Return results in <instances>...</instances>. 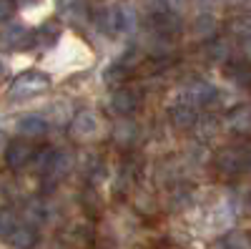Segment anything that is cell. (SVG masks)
<instances>
[{
    "label": "cell",
    "instance_id": "cell-18",
    "mask_svg": "<svg viewBox=\"0 0 251 249\" xmlns=\"http://www.w3.org/2000/svg\"><path fill=\"white\" fill-rule=\"evenodd\" d=\"M228 33L236 35L239 40H251V18L249 15H236L228 20Z\"/></svg>",
    "mask_w": 251,
    "mask_h": 249
},
{
    "label": "cell",
    "instance_id": "cell-10",
    "mask_svg": "<svg viewBox=\"0 0 251 249\" xmlns=\"http://www.w3.org/2000/svg\"><path fill=\"white\" fill-rule=\"evenodd\" d=\"M48 131V118L40 113H28L18 118V134L23 138H40Z\"/></svg>",
    "mask_w": 251,
    "mask_h": 249
},
{
    "label": "cell",
    "instance_id": "cell-25",
    "mask_svg": "<svg viewBox=\"0 0 251 249\" xmlns=\"http://www.w3.org/2000/svg\"><path fill=\"white\" fill-rule=\"evenodd\" d=\"M3 149H5V134L0 131V151H3Z\"/></svg>",
    "mask_w": 251,
    "mask_h": 249
},
{
    "label": "cell",
    "instance_id": "cell-24",
    "mask_svg": "<svg viewBox=\"0 0 251 249\" xmlns=\"http://www.w3.org/2000/svg\"><path fill=\"white\" fill-rule=\"evenodd\" d=\"M5 73H8V68H5V63H3V60H0V81L5 78Z\"/></svg>",
    "mask_w": 251,
    "mask_h": 249
},
{
    "label": "cell",
    "instance_id": "cell-7",
    "mask_svg": "<svg viewBox=\"0 0 251 249\" xmlns=\"http://www.w3.org/2000/svg\"><path fill=\"white\" fill-rule=\"evenodd\" d=\"M0 46L3 48H23L30 46V30L23 23H3V30H0Z\"/></svg>",
    "mask_w": 251,
    "mask_h": 249
},
{
    "label": "cell",
    "instance_id": "cell-6",
    "mask_svg": "<svg viewBox=\"0 0 251 249\" xmlns=\"http://www.w3.org/2000/svg\"><path fill=\"white\" fill-rule=\"evenodd\" d=\"M219 96L216 86L208 81H191L186 86V103H191V106H208V103H214Z\"/></svg>",
    "mask_w": 251,
    "mask_h": 249
},
{
    "label": "cell",
    "instance_id": "cell-16",
    "mask_svg": "<svg viewBox=\"0 0 251 249\" xmlns=\"http://www.w3.org/2000/svg\"><path fill=\"white\" fill-rule=\"evenodd\" d=\"M226 76L231 78L234 83H239V86L251 88V60H236V63H231V60H228Z\"/></svg>",
    "mask_w": 251,
    "mask_h": 249
},
{
    "label": "cell",
    "instance_id": "cell-3",
    "mask_svg": "<svg viewBox=\"0 0 251 249\" xmlns=\"http://www.w3.org/2000/svg\"><path fill=\"white\" fill-rule=\"evenodd\" d=\"M249 156H246V149H226L216 156V169L226 176H236L241 174L244 169H249Z\"/></svg>",
    "mask_w": 251,
    "mask_h": 249
},
{
    "label": "cell",
    "instance_id": "cell-23",
    "mask_svg": "<svg viewBox=\"0 0 251 249\" xmlns=\"http://www.w3.org/2000/svg\"><path fill=\"white\" fill-rule=\"evenodd\" d=\"M244 209H246V212H249V214H251V194H249V196H246V199H244Z\"/></svg>",
    "mask_w": 251,
    "mask_h": 249
},
{
    "label": "cell",
    "instance_id": "cell-17",
    "mask_svg": "<svg viewBox=\"0 0 251 249\" xmlns=\"http://www.w3.org/2000/svg\"><path fill=\"white\" fill-rule=\"evenodd\" d=\"M221 247L224 249H251V234L241 232V229H234L221 239Z\"/></svg>",
    "mask_w": 251,
    "mask_h": 249
},
{
    "label": "cell",
    "instance_id": "cell-15",
    "mask_svg": "<svg viewBox=\"0 0 251 249\" xmlns=\"http://www.w3.org/2000/svg\"><path fill=\"white\" fill-rule=\"evenodd\" d=\"M58 38H60V23L58 20H46L38 30H30V46H40L43 40L48 46H53L58 43Z\"/></svg>",
    "mask_w": 251,
    "mask_h": 249
},
{
    "label": "cell",
    "instance_id": "cell-11",
    "mask_svg": "<svg viewBox=\"0 0 251 249\" xmlns=\"http://www.w3.org/2000/svg\"><path fill=\"white\" fill-rule=\"evenodd\" d=\"M169 118H171V123L176 129H186L188 131V129H194L199 123V111H196V106H191V103L181 101V103H176V106H171Z\"/></svg>",
    "mask_w": 251,
    "mask_h": 249
},
{
    "label": "cell",
    "instance_id": "cell-8",
    "mask_svg": "<svg viewBox=\"0 0 251 249\" xmlns=\"http://www.w3.org/2000/svg\"><path fill=\"white\" fill-rule=\"evenodd\" d=\"M226 129L239 136L251 134V103H239L226 113Z\"/></svg>",
    "mask_w": 251,
    "mask_h": 249
},
{
    "label": "cell",
    "instance_id": "cell-1",
    "mask_svg": "<svg viewBox=\"0 0 251 249\" xmlns=\"http://www.w3.org/2000/svg\"><path fill=\"white\" fill-rule=\"evenodd\" d=\"M50 86L48 76H43L40 71H25L20 73L8 88V98L10 101H30V98H38L43 96Z\"/></svg>",
    "mask_w": 251,
    "mask_h": 249
},
{
    "label": "cell",
    "instance_id": "cell-5",
    "mask_svg": "<svg viewBox=\"0 0 251 249\" xmlns=\"http://www.w3.org/2000/svg\"><path fill=\"white\" fill-rule=\"evenodd\" d=\"M33 156H35V149L25 138L5 143V164L10 166V169H23V166L33 164Z\"/></svg>",
    "mask_w": 251,
    "mask_h": 249
},
{
    "label": "cell",
    "instance_id": "cell-21",
    "mask_svg": "<svg viewBox=\"0 0 251 249\" xmlns=\"http://www.w3.org/2000/svg\"><path fill=\"white\" fill-rule=\"evenodd\" d=\"M15 15V3L13 0H0V26L8 23V20H13Z\"/></svg>",
    "mask_w": 251,
    "mask_h": 249
},
{
    "label": "cell",
    "instance_id": "cell-9",
    "mask_svg": "<svg viewBox=\"0 0 251 249\" xmlns=\"http://www.w3.org/2000/svg\"><path fill=\"white\" fill-rule=\"evenodd\" d=\"M149 26H151V30L158 35V38H174V35H178L181 33V23H178V18L174 15V13H153L151 18H149Z\"/></svg>",
    "mask_w": 251,
    "mask_h": 249
},
{
    "label": "cell",
    "instance_id": "cell-19",
    "mask_svg": "<svg viewBox=\"0 0 251 249\" xmlns=\"http://www.w3.org/2000/svg\"><path fill=\"white\" fill-rule=\"evenodd\" d=\"M194 30H196V35L211 38V35L216 33V23H214V18H211V15H199V20H196Z\"/></svg>",
    "mask_w": 251,
    "mask_h": 249
},
{
    "label": "cell",
    "instance_id": "cell-14",
    "mask_svg": "<svg viewBox=\"0 0 251 249\" xmlns=\"http://www.w3.org/2000/svg\"><path fill=\"white\" fill-rule=\"evenodd\" d=\"M136 63H131V58H121L116 63H111L106 71H103V81L108 83V86H121V83L131 76Z\"/></svg>",
    "mask_w": 251,
    "mask_h": 249
},
{
    "label": "cell",
    "instance_id": "cell-2",
    "mask_svg": "<svg viewBox=\"0 0 251 249\" xmlns=\"http://www.w3.org/2000/svg\"><path fill=\"white\" fill-rule=\"evenodd\" d=\"M141 101H143V96L138 93V91H133V88H128V86H123V88H118L113 96H111V111L116 113V116H133L138 109H141Z\"/></svg>",
    "mask_w": 251,
    "mask_h": 249
},
{
    "label": "cell",
    "instance_id": "cell-20",
    "mask_svg": "<svg viewBox=\"0 0 251 249\" xmlns=\"http://www.w3.org/2000/svg\"><path fill=\"white\" fill-rule=\"evenodd\" d=\"M15 224H18V219H15V214H13L10 209L0 212V237H8V234L15 229Z\"/></svg>",
    "mask_w": 251,
    "mask_h": 249
},
{
    "label": "cell",
    "instance_id": "cell-22",
    "mask_svg": "<svg viewBox=\"0 0 251 249\" xmlns=\"http://www.w3.org/2000/svg\"><path fill=\"white\" fill-rule=\"evenodd\" d=\"M68 113H66V109H63V101H55V121H60V118H66Z\"/></svg>",
    "mask_w": 251,
    "mask_h": 249
},
{
    "label": "cell",
    "instance_id": "cell-26",
    "mask_svg": "<svg viewBox=\"0 0 251 249\" xmlns=\"http://www.w3.org/2000/svg\"><path fill=\"white\" fill-rule=\"evenodd\" d=\"M246 156H249V164H251V143L246 146Z\"/></svg>",
    "mask_w": 251,
    "mask_h": 249
},
{
    "label": "cell",
    "instance_id": "cell-4",
    "mask_svg": "<svg viewBox=\"0 0 251 249\" xmlns=\"http://www.w3.org/2000/svg\"><path fill=\"white\" fill-rule=\"evenodd\" d=\"M100 134V118L93 111H83L71 121V136L78 141H91Z\"/></svg>",
    "mask_w": 251,
    "mask_h": 249
},
{
    "label": "cell",
    "instance_id": "cell-13",
    "mask_svg": "<svg viewBox=\"0 0 251 249\" xmlns=\"http://www.w3.org/2000/svg\"><path fill=\"white\" fill-rule=\"evenodd\" d=\"M8 242L15 249H33L38 244V232L30 224H15V229L8 234Z\"/></svg>",
    "mask_w": 251,
    "mask_h": 249
},
{
    "label": "cell",
    "instance_id": "cell-12",
    "mask_svg": "<svg viewBox=\"0 0 251 249\" xmlns=\"http://www.w3.org/2000/svg\"><path fill=\"white\" fill-rule=\"evenodd\" d=\"M138 134H141V129L136 126V123H133L128 116H123V118L116 123V126H113V141L118 143V146H126V149L136 146Z\"/></svg>",
    "mask_w": 251,
    "mask_h": 249
}]
</instances>
